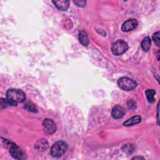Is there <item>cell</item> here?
<instances>
[{"mask_svg":"<svg viewBox=\"0 0 160 160\" xmlns=\"http://www.w3.org/2000/svg\"><path fill=\"white\" fill-rule=\"evenodd\" d=\"M67 149V143L62 141H59L52 145L50 149V154L54 158H59L66 152Z\"/></svg>","mask_w":160,"mask_h":160,"instance_id":"7a4b0ae2","label":"cell"},{"mask_svg":"<svg viewBox=\"0 0 160 160\" xmlns=\"http://www.w3.org/2000/svg\"><path fill=\"white\" fill-rule=\"evenodd\" d=\"M118 85L122 90L131 91L136 87L137 83L131 78L128 77H122L118 79Z\"/></svg>","mask_w":160,"mask_h":160,"instance_id":"277c9868","label":"cell"},{"mask_svg":"<svg viewBox=\"0 0 160 160\" xmlns=\"http://www.w3.org/2000/svg\"><path fill=\"white\" fill-rule=\"evenodd\" d=\"M155 94H156V91L154 89H147L146 91L145 94L148 102L152 103L155 101V98H154Z\"/></svg>","mask_w":160,"mask_h":160,"instance_id":"5bb4252c","label":"cell"},{"mask_svg":"<svg viewBox=\"0 0 160 160\" xmlns=\"http://www.w3.org/2000/svg\"><path fill=\"white\" fill-rule=\"evenodd\" d=\"M78 39L79 42L84 46H87L89 44V39L87 33L84 30H80L78 34Z\"/></svg>","mask_w":160,"mask_h":160,"instance_id":"8fae6325","label":"cell"},{"mask_svg":"<svg viewBox=\"0 0 160 160\" xmlns=\"http://www.w3.org/2000/svg\"><path fill=\"white\" fill-rule=\"evenodd\" d=\"M26 108H27V109H28L29 111H33V112L36 111V108L34 106V105H33V104H31L30 103L26 104Z\"/></svg>","mask_w":160,"mask_h":160,"instance_id":"ac0fdd59","label":"cell"},{"mask_svg":"<svg viewBox=\"0 0 160 160\" xmlns=\"http://www.w3.org/2000/svg\"><path fill=\"white\" fill-rule=\"evenodd\" d=\"M9 153L14 159H22L24 158V156L21 149L18 145L12 142L9 145Z\"/></svg>","mask_w":160,"mask_h":160,"instance_id":"5b68a950","label":"cell"},{"mask_svg":"<svg viewBox=\"0 0 160 160\" xmlns=\"http://www.w3.org/2000/svg\"><path fill=\"white\" fill-rule=\"evenodd\" d=\"M128 49V45L126 42L122 39H118L114 42L111 46V51L113 54L119 56L124 54Z\"/></svg>","mask_w":160,"mask_h":160,"instance_id":"3957f363","label":"cell"},{"mask_svg":"<svg viewBox=\"0 0 160 160\" xmlns=\"http://www.w3.org/2000/svg\"><path fill=\"white\" fill-rule=\"evenodd\" d=\"M125 114V111L124 108L120 106H114L111 112L112 116L115 119H119L124 116Z\"/></svg>","mask_w":160,"mask_h":160,"instance_id":"ba28073f","label":"cell"},{"mask_svg":"<svg viewBox=\"0 0 160 160\" xmlns=\"http://www.w3.org/2000/svg\"><path fill=\"white\" fill-rule=\"evenodd\" d=\"M73 2L75 4H76V6L81 7V8L84 7L86 5V1H74Z\"/></svg>","mask_w":160,"mask_h":160,"instance_id":"2e32d148","label":"cell"},{"mask_svg":"<svg viewBox=\"0 0 160 160\" xmlns=\"http://www.w3.org/2000/svg\"><path fill=\"white\" fill-rule=\"evenodd\" d=\"M128 106L129 108L131 109H136V104L135 102L132 101V100H129L128 102Z\"/></svg>","mask_w":160,"mask_h":160,"instance_id":"e0dca14e","label":"cell"},{"mask_svg":"<svg viewBox=\"0 0 160 160\" xmlns=\"http://www.w3.org/2000/svg\"><path fill=\"white\" fill-rule=\"evenodd\" d=\"M49 147L48 142L44 139H41L38 141L35 144V148L40 151H46Z\"/></svg>","mask_w":160,"mask_h":160,"instance_id":"9c48e42d","label":"cell"},{"mask_svg":"<svg viewBox=\"0 0 160 160\" xmlns=\"http://www.w3.org/2000/svg\"><path fill=\"white\" fill-rule=\"evenodd\" d=\"M152 39H153V41H154V42H155V44H156L158 46H159V45H160L159 31H158V32H155V33L152 35Z\"/></svg>","mask_w":160,"mask_h":160,"instance_id":"9a60e30c","label":"cell"},{"mask_svg":"<svg viewBox=\"0 0 160 160\" xmlns=\"http://www.w3.org/2000/svg\"><path fill=\"white\" fill-rule=\"evenodd\" d=\"M143 159V158L141 157H134L132 158V159Z\"/></svg>","mask_w":160,"mask_h":160,"instance_id":"d6986e66","label":"cell"},{"mask_svg":"<svg viewBox=\"0 0 160 160\" xmlns=\"http://www.w3.org/2000/svg\"><path fill=\"white\" fill-rule=\"evenodd\" d=\"M138 21L135 19H129L126 21L121 26V30L124 32H128L133 30L138 26Z\"/></svg>","mask_w":160,"mask_h":160,"instance_id":"52a82bcc","label":"cell"},{"mask_svg":"<svg viewBox=\"0 0 160 160\" xmlns=\"http://www.w3.org/2000/svg\"><path fill=\"white\" fill-rule=\"evenodd\" d=\"M52 3L54 4V6L59 10L61 11H66L69 4V1H53Z\"/></svg>","mask_w":160,"mask_h":160,"instance_id":"30bf717a","label":"cell"},{"mask_svg":"<svg viewBox=\"0 0 160 160\" xmlns=\"http://www.w3.org/2000/svg\"><path fill=\"white\" fill-rule=\"evenodd\" d=\"M6 99L12 106H16L18 103L23 102L26 99L25 94L21 90L18 89H10L6 92Z\"/></svg>","mask_w":160,"mask_h":160,"instance_id":"6da1fadb","label":"cell"},{"mask_svg":"<svg viewBox=\"0 0 160 160\" xmlns=\"http://www.w3.org/2000/svg\"><path fill=\"white\" fill-rule=\"evenodd\" d=\"M151 44V41L150 38L149 36L145 37L141 42V48L142 50L145 52L148 51L149 49H150Z\"/></svg>","mask_w":160,"mask_h":160,"instance_id":"4fadbf2b","label":"cell"},{"mask_svg":"<svg viewBox=\"0 0 160 160\" xmlns=\"http://www.w3.org/2000/svg\"><path fill=\"white\" fill-rule=\"evenodd\" d=\"M44 131L48 134H52L56 130V126L53 120L51 119H45L42 122Z\"/></svg>","mask_w":160,"mask_h":160,"instance_id":"8992f818","label":"cell"},{"mask_svg":"<svg viewBox=\"0 0 160 160\" xmlns=\"http://www.w3.org/2000/svg\"><path fill=\"white\" fill-rule=\"evenodd\" d=\"M141 118L139 116H133L132 118H131L130 119H128L126 121H125L124 122V125L126 126H132L136 124H138L141 122Z\"/></svg>","mask_w":160,"mask_h":160,"instance_id":"7c38bea8","label":"cell"}]
</instances>
